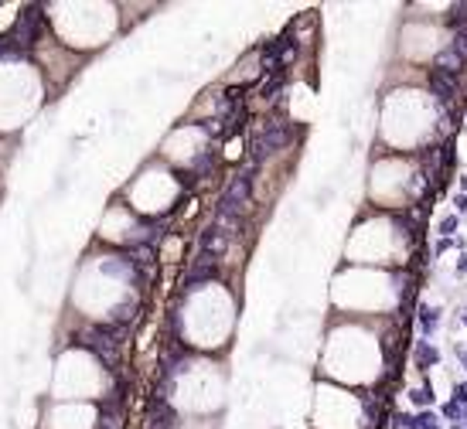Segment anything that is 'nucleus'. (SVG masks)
<instances>
[{
  "label": "nucleus",
  "mask_w": 467,
  "mask_h": 429,
  "mask_svg": "<svg viewBox=\"0 0 467 429\" xmlns=\"http://www.w3.org/2000/svg\"><path fill=\"white\" fill-rule=\"evenodd\" d=\"M126 208H134L140 218L147 214H164L171 212L177 205V198H181V181H177L175 167L171 164H164V160H157V164H147L140 174L126 184Z\"/></svg>",
  "instance_id": "f8f14e48"
},
{
  "label": "nucleus",
  "mask_w": 467,
  "mask_h": 429,
  "mask_svg": "<svg viewBox=\"0 0 467 429\" xmlns=\"http://www.w3.org/2000/svg\"><path fill=\"white\" fill-rule=\"evenodd\" d=\"M382 341L362 320H338L328 341H324V354H321V371L331 378L334 385H372L382 378Z\"/></svg>",
  "instance_id": "f03ea898"
},
{
  "label": "nucleus",
  "mask_w": 467,
  "mask_h": 429,
  "mask_svg": "<svg viewBox=\"0 0 467 429\" xmlns=\"http://www.w3.org/2000/svg\"><path fill=\"white\" fill-rule=\"evenodd\" d=\"M45 78L35 68V61L0 59V137L20 130L28 119L38 113L45 96Z\"/></svg>",
  "instance_id": "1a4fd4ad"
},
{
  "label": "nucleus",
  "mask_w": 467,
  "mask_h": 429,
  "mask_svg": "<svg viewBox=\"0 0 467 429\" xmlns=\"http://www.w3.org/2000/svg\"><path fill=\"white\" fill-rule=\"evenodd\" d=\"M7 160H11V140L0 137V171L7 167Z\"/></svg>",
  "instance_id": "a211bd4d"
},
{
  "label": "nucleus",
  "mask_w": 467,
  "mask_h": 429,
  "mask_svg": "<svg viewBox=\"0 0 467 429\" xmlns=\"http://www.w3.org/2000/svg\"><path fill=\"white\" fill-rule=\"evenodd\" d=\"M457 395H461V399L467 402V385H461V389H457Z\"/></svg>",
  "instance_id": "6ab92c4d"
},
{
  "label": "nucleus",
  "mask_w": 467,
  "mask_h": 429,
  "mask_svg": "<svg viewBox=\"0 0 467 429\" xmlns=\"http://www.w3.org/2000/svg\"><path fill=\"white\" fill-rule=\"evenodd\" d=\"M136 235H140V214L134 208H126V205H113L99 222V238L106 246H117V249L130 246Z\"/></svg>",
  "instance_id": "dca6fc26"
},
{
  "label": "nucleus",
  "mask_w": 467,
  "mask_h": 429,
  "mask_svg": "<svg viewBox=\"0 0 467 429\" xmlns=\"http://www.w3.org/2000/svg\"><path fill=\"white\" fill-rule=\"evenodd\" d=\"M99 412L93 402H55L45 412L41 429H96Z\"/></svg>",
  "instance_id": "f3484780"
},
{
  "label": "nucleus",
  "mask_w": 467,
  "mask_h": 429,
  "mask_svg": "<svg viewBox=\"0 0 467 429\" xmlns=\"http://www.w3.org/2000/svg\"><path fill=\"white\" fill-rule=\"evenodd\" d=\"M331 303L345 310V317H379L399 303V283L386 270L351 266L334 276Z\"/></svg>",
  "instance_id": "0eeeda50"
},
{
  "label": "nucleus",
  "mask_w": 467,
  "mask_h": 429,
  "mask_svg": "<svg viewBox=\"0 0 467 429\" xmlns=\"http://www.w3.org/2000/svg\"><path fill=\"white\" fill-rule=\"evenodd\" d=\"M437 130V102L423 89H396L382 106V140L392 150H416Z\"/></svg>",
  "instance_id": "423d86ee"
},
{
  "label": "nucleus",
  "mask_w": 467,
  "mask_h": 429,
  "mask_svg": "<svg viewBox=\"0 0 467 429\" xmlns=\"http://www.w3.org/2000/svg\"><path fill=\"white\" fill-rule=\"evenodd\" d=\"M52 38L69 52H99L119 31V11L113 4H52Z\"/></svg>",
  "instance_id": "20e7f679"
},
{
  "label": "nucleus",
  "mask_w": 467,
  "mask_h": 429,
  "mask_svg": "<svg viewBox=\"0 0 467 429\" xmlns=\"http://www.w3.org/2000/svg\"><path fill=\"white\" fill-rule=\"evenodd\" d=\"M181 337L198 348V354H212L229 344L235 331V300L222 283H201L184 296L177 310Z\"/></svg>",
  "instance_id": "7ed1b4c3"
},
{
  "label": "nucleus",
  "mask_w": 467,
  "mask_h": 429,
  "mask_svg": "<svg viewBox=\"0 0 467 429\" xmlns=\"http://www.w3.org/2000/svg\"><path fill=\"white\" fill-rule=\"evenodd\" d=\"M201 150H205V130L198 123H188V126H177L175 133L164 140L160 157L171 167H188V164H195L201 157Z\"/></svg>",
  "instance_id": "2eb2a0df"
},
{
  "label": "nucleus",
  "mask_w": 467,
  "mask_h": 429,
  "mask_svg": "<svg viewBox=\"0 0 467 429\" xmlns=\"http://www.w3.org/2000/svg\"><path fill=\"white\" fill-rule=\"evenodd\" d=\"M136 303V273L119 253H99L82 262L72 286V307L89 320H117Z\"/></svg>",
  "instance_id": "f257e3e1"
},
{
  "label": "nucleus",
  "mask_w": 467,
  "mask_h": 429,
  "mask_svg": "<svg viewBox=\"0 0 467 429\" xmlns=\"http://www.w3.org/2000/svg\"><path fill=\"white\" fill-rule=\"evenodd\" d=\"M420 167L403 154L379 157L369 174V198L379 208H406L420 195Z\"/></svg>",
  "instance_id": "9b49d317"
},
{
  "label": "nucleus",
  "mask_w": 467,
  "mask_h": 429,
  "mask_svg": "<svg viewBox=\"0 0 467 429\" xmlns=\"http://www.w3.org/2000/svg\"><path fill=\"white\" fill-rule=\"evenodd\" d=\"M225 365L208 354H198L191 361L177 365L167 385V399L184 416H212L225 402Z\"/></svg>",
  "instance_id": "39448f33"
},
{
  "label": "nucleus",
  "mask_w": 467,
  "mask_h": 429,
  "mask_svg": "<svg viewBox=\"0 0 467 429\" xmlns=\"http://www.w3.org/2000/svg\"><path fill=\"white\" fill-rule=\"evenodd\" d=\"M110 371L102 368L96 354L85 348H65L55 365V382H52V395L55 402H96L110 392Z\"/></svg>",
  "instance_id": "9d476101"
},
{
  "label": "nucleus",
  "mask_w": 467,
  "mask_h": 429,
  "mask_svg": "<svg viewBox=\"0 0 467 429\" xmlns=\"http://www.w3.org/2000/svg\"><path fill=\"white\" fill-rule=\"evenodd\" d=\"M365 409L362 399L345 385L321 382L314 395V429H362Z\"/></svg>",
  "instance_id": "ddd939ff"
},
{
  "label": "nucleus",
  "mask_w": 467,
  "mask_h": 429,
  "mask_svg": "<svg viewBox=\"0 0 467 429\" xmlns=\"http://www.w3.org/2000/svg\"><path fill=\"white\" fill-rule=\"evenodd\" d=\"M35 68L41 72L45 85H61L76 72V52H69L65 44H59V41L52 38V31H48L35 44Z\"/></svg>",
  "instance_id": "4468645a"
},
{
  "label": "nucleus",
  "mask_w": 467,
  "mask_h": 429,
  "mask_svg": "<svg viewBox=\"0 0 467 429\" xmlns=\"http://www.w3.org/2000/svg\"><path fill=\"white\" fill-rule=\"evenodd\" d=\"M351 266H369V270H386V266H399L409 255V235L406 229L389 218V214H372L365 222L355 225L345 246Z\"/></svg>",
  "instance_id": "6e6552de"
}]
</instances>
